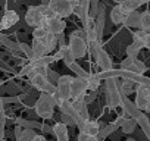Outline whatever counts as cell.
Segmentation results:
<instances>
[{
    "mask_svg": "<svg viewBox=\"0 0 150 141\" xmlns=\"http://www.w3.org/2000/svg\"><path fill=\"white\" fill-rule=\"evenodd\" d=\"M5 104H3V97H2V94H0V110H3L5 107H3Z\"/></svg>",
    "mask_w": 150,
    "mask_h": 141,
    "instance_id": "obj_49",
    "label": "cell"
},
{
    "mask_svg": "<svg viewBox=\"0 0 150 141\" xmlns=\"http://www.w3.org/2000/svg\"><path fill=\"white\" fill-rule=\"evenodd\" d=\"M35 131L34 129H22L21 135L16 138V141H31L34 137H35Z\"/></svg>",
    "mask_w": 150,
    "mask_h": 141,
    "instance_id": "obj_34",
    "label": "cell"
},
{
    "mask_svg": "<svg viewBox=\"0 0 150 141\" xmlns=\"http://www.w3.org/2000/svg\"><path fill=\"white\" fill-rule=\"evenodd\" d=\"M96 97H97V94H96V93H88V94H86V96H84L83 102H84V103L88 106L90 103H93V102L96 100Z\"/></svg>",
    "mask_w": 150,
    "mask_h": 141,
    "instance_id": "obj_41",
    "label": "cell"
},
{
    "mask_svg": "<svg viewBox=\"0 0 150 141\" xmlns=\"http://www.w3.org/2000/svg\"><path fill=\"white\" fill-rule=\"evenodd\" d=\"M5 128H6V112L3 109L0 110V140L5 138Z\"/></svg>",
    "mask_w": 150,
    "mask_h": 141,
    "instance_id": "obj_36",
    "label": "cell"
},
{
    "mask_svg": "<svg viewBox=\"0 0 150 141\" xmlns=\"http://www.w3.org/2000/svg\"><path fill=\"white\" fill-rule=\"evenodd\" d=\"M49 34L52 35H59V34H63L65 28H66V22L62 19V18H57V16H52V18H47L43 25H41Z\"/></svg>",
    "mask_w": 150,
    "mask_h": 141,
    "instance_id": "obj_10",
    "label": "cell"
},
{
    "mask_svg": "<svg viewBox=\"0 0 150 141\" xmlns=\"http://www.w3.org/2000/svg\"><path fill=\"white\" fill-rule=\"evenodd\" d=\"M30 82L33 85V88L38 90L40 93H47V94H54L56 91V85L52 84L46 75L41 74H33L30 75Z\"/></svg>",
    "mask_w": 150,
    "mask_h": 141,
    "instance_id": "obj_8",
    "label": "cell"
},
{
    "mask_svg": "<svg viewBox=\"0 0 150 141\" xmlns=\"http://www.w3.org/2000/svg\"><path fill=\"white\" fill-rule=\"evenodd\" d=\"M77 2H78V0H72V3H74V5H75V3H77Z\"/></svg>",
    "mask_w": 150,
    "mask_h": 141,
    "instance_id": "obj_53",
    "label": "cell"
},
{
    "mask_svg": "<svg viewBox=\"0 0 150 141\" xmlns=\"http://www.w3.org/2000/svg\"><path fill=\"white\" fill-rule=\"evenodd\" d=\"M43 44L46 46V49H47V53H50V51H53L56 47H57V40H56V35H52V34H49L44 40H43Z\"/></svg>",
    "mask_w": 150,
    "mask_h": 141,
    "instance_id": "obj_32",
    "label": "cell"
},
{
    "mask_svg": "<svg viewBox=\"0 0 150 141\" xmlns=\"http://www.w3.org/2000/svg\"><path fill=\"white\" fill-rule=\"evenodd\" d=\"M41 5L43 6H47L49 5V0H41Z\"/></svg>",
    "mask_w": 150,
    "mask_h": 141,
    "instance_id": "obj_50",
    "label": "cell"
},
{
    "mask_svg": "<svg viewBox=\"0 0 150 141\" xmlns=\"http://www.w3.org/2000/svg\"><path fill=\"white\" fill-rule=\"evenodd\" d=\"M74 77L71 75H60L59 81L56 82V91L53 94L54 102H71V84H72Z\"/></svg>",
    "mask_w": 150,
    "mask_h": 141,
    "instance_id": "obj_4",
    "label": "cell"
},
{
    "mask_svg": "<svg viewBox=\"0 0 150 141\" xmlns=\"http://www.w3.org/2000/svg\"><path fill=\"white\" fill-rule=\"evenodd\" d=\"M0 68H2L5 72H12V68H11L8 63H5L3 60H0Z\"/></svg>",
    "mask_w": 150,
    "mask_h": 141,
    "instance_id": "obj_45",
    "label": "cell"
},
{
    "mask_svg": "<svg viewBox=\"0 0 150 141\" xmlns=\"http://www.w3.org/2000/svg\"><path fill=\"white\" fill-rule=\"evenodd\" d=\"M31 141H47V140H46V137H43V135H35Z\"/></svg>",
    "mask_w": 150,
    "mask_h": 141,
    "instance_id": "obj_47",
    "label": "cell"
},
{
    "mask_svg": "<svg viewBox=\"0 0 150 141\" xmlns=\"http://www.w3.org/2000/svg\"><path fill=\"white\" fill-rule=\"evenodd\" d=\"M46 77H47V80H49L52 84H54V85H56V82H57V81H59V78H60V75H59V74H56L54 70H52V69H49V70H47V75H46Z\"/></svg>",
    "mask_w": 150,
    "mask_h": 141,
    "instance_id": "obj_39",
    "label": "cell"
},
{
    "mask_svg": "<svg viewBox=\"0 0 150 141\" xmlns=\"http://www.w3.org/2000/svg\"><path fill=\"white\" fill-rule=\"evenodd\" d=\"M138 30L146 31V32H150V12H149V11L141 12V15H140V27H138Z\"/></svg>",
    "mask_w": 150,
    "mask_h": 141,
    "instance_id": "obj_27",
    "label": "cell"
},
{
    "mask_svg": "<svg viewBox=\"0 0 150 141\" xmlns=\"http://www.w3.org/2000/svg\"><path fill=\"white\" fill-rule=\"evenodd\" d=\"M33 35H34V40H38V41H43L47 35H49V32L43 28V27H38V28H34V31H33Z\"/></svg>",
    "mask_w": 150,
    "mask_h": 141,
    "instance_id": "obj_35",
    "label": "cell"
},
{
    "mask_svg": "<svg viewBox=\"0 0 150 141\" xmlns=\"http://www.w3.org/2000/svg\"><path fill=\"white\" fill-rule=\"evenodd\" d=\"M0 44H2L9 53H12V56H15V57H19V47H18V43H15V41H12L6 34H3L2 31H0Z\"/></svg>",
    "mask_w": 150,
    "mask_h": 141,
    "instance_id": "obj_14",
    "label": "cell"
},
{
    "mask_svg": "<svg viewBox=\"0 0 150 141\" xmlns=\"http://www.w3.org/2000/svg\"><path fill=\"white\" fill-rule=\"evenodd\" d=\"M22 129H24V128H21V126H18V125L15 126V137H16V138H18V137L21 135V132H22Z\"/></svg>",
    "mask_w": 150,
    "mask_h": 141,
    "instance_id": "obj_46",
    "label": "cell"
},
{
    "mask_svg": "<svg viewBox=\"0 0 150 141\" xmlns=\"http://www.w3.org/2000/svg\"><path fill=\"white\" fill-rule=\"evenodd\" d=\"M141 44H143V47H146V49H149V50H150V32H147V34L144 35V38H143Z\"/></svg>",
    "mask_w": 150,
    "mask_h": 141,
    "instance_id": "obj_42",
    "label": "cell"
},
{
    "mask_svg": "<svg viewBox=\"0 0 150 141\" xmlns=\"http://www.w3.org/2000/svg\"><path fill=\"white\" fill-rule=\"evenodd\" d=\"M118 80H106L105 81V99H106V106L110 110L119 107V104H121V93H119Z\"/></svg>",
    "mask_w": 150,
    "mask_h": 141,
    "instance_id": "obj_2",
    "label": "cell"
},
{
    "mask_svg": "<svg viewBox=\"0 0 150 141\" xmlns=\"http://www.w3.org/2000/svg\"><path fill=\"white\" fill-rule=\"evenodd\" d=\"M140 12H131V13H128L127 15V18H125V21H124V25L125 27H128V28H138L140 27Z\"/></svg>",
    "mask_w": 150,
    "mask_h": 141,
    "instance_id": "obj_22",
    "label": "cell"
},
{
    "mask_svg": "<svg viewBox=\"0 0 150 141\" xmlns=\"http://www.w3.org/2000/svg\"><path fill=\"white\" fill-rule=\"evenodd\" d=\"M46 9L47 6H30L25 12V24L33 28H38L43 25L46 19Z\"/></svg>",
    "mask_w": 150,
    "mask_h": 141,
    "instance_id": "obj_6",
    "label": "cell"
},
{
    "mask_svg": "<svg viewBox=\"0 0 150 141\" xmlns=\"http://www.w3.org/2000/svg\"><path fill=\"white\" fill-rule=\"evenodd\" d=\"M47 8L53 12L57 18H68L74 13V3L72 0H49Z\"/></svg>",
    "mask_w": 150,
    "mask_h": 141,
    "instance_id": "obj_7",
    "label": "cell"
},
{
    "mask_svg": "<svg viewBox=\"0 0 150 141\" xmlns=\"http://www.w3.org/2000/svg\"><path fill=\"white\" fill-rule=\"evenodd\" d=\"M149 3V0H127L125 3H122V9L127 12V13H131V12H135L140 6Z\"/></svg>",
    "mask_w": 150,
    "mask_h": 141,
    "instance_id": "obj_20",
    "label": "cell"
},
{
    "mask_svg": "<svg viewBox=\"0 0 150 141\" xmlns=\"http://www.w3.org/2000/svg\"><path fill=\"white\" fill-rule=\"evenodd\" d=\"M31 49H33V56H34V59H40V57L47 56V49H46V46L43 44V41H38V40H34V38H33Z\"/></svg>",
    "mask_w": 150,
    "mask_h": 141,
    "instance_id": "obj_19",
    "label": "cell"
},
{
    "mask_svg": "<svg viewBox=\"0 0 150 141\" xmlns=\"http://www.w3.org/2000/svg\"><path fill=\"white\" fill-rule=\"evenodd\" d=\"M134 104L141 112H146L150 107V87H146V85H137L135 87V102H134Z\"/></svg>",
    "mask_w": 150,
    "mask_h": 141,
    "instance_id": "obj_9",
    "label": "cell"
},
{
    "mask_svg": "<svg viewBox=\"0 0 150 141\" xmlns=\"http://www.w3.org/2000/svg\"><path fill=\"white\" fill-rule=\"evenodd\" d=\"M149 12H150V11H149Z\"/></svg>",
    "mask_w": 150,
    "mask_h": 141,
    "instance_id": "obj_55",
    "label": "cell"
},
{
    "mask_svg": "<svg viewBox=\"0 0 150 141\" xmlns=\"http://www.w3.org/2000/svg\"><path fill=\"white\" fill-rule=\"evenodd\" d=\"M60 122H62L63 125H66V126H72V125H75V122H74L72 118H69V116H66V115H62V113H60Z\"/></svg>",
    "mask_w": 150,
    "mask_h": 141,
    "instance_id": "obj_40",
    "label": "cell"
},
{
    "mask_svg": "<svg viewBox=\"0 0 150 141\" xmlns=\"http://www.w3.org/2000/svg\"><path fill=\"white\" fill-rule=\"evenodd\" d=\"M132 65H134V59H131V57H127V59H124L122 62H121V70H131V68H132Z\"/></svg>",
    "mask_w": 150,
    "mask_h": 141,
    "instance_id": "obj_37",
    "label": "cell"
},
{
    "mask_svg": "<svg viewBox=\"0 0 150 141\" xmlns=\"http://www.w3.org/2000/svg\"><path fill=\"white\" fill-rule=\"evenodd\" d=\"M121 80V78H119ZM135 84L132 82V81H128V80H122L121 81V84H119V91H121V94H125V96H128V94H131L132 91H135Z\"/></svg>",
    "mask_w": 150,
    "mask_h": 141,
    "instance_id": "obj_26",
    "label": "cell"
},
{
    "mask_svg": "<svg viewBox=\"0 0 150 141\" xmlns=\"http://www.w3.org/2000/svg\"><path fill=\"white\" fill-rule=\"evenodd\" d=\"M19 22V15L15 9H8L5 11L2 19H0V31L3 30H11Z\"/></svg>",
    "mask_w": 150,
    "mask_h": 141,
    "instance_id": "obj_12",
    "label": "cell"
},
{
    "mask_svg": "<svg viewBox=\"0 0 150 141\" xmlns=\"http://www.w3.org/2000/svg\"><path fill=\"white\" fill-rule=\"evenodd\" d=\"M99 131H100V125H99L97 122L91 121V119L86 121V122L83 123V126L80 128V132L84 134V135L88 137V138H97Z\"/></svg>",
    "mask_w": 150,
    "mask_h": 141,
    "instance_id": "obj_13",
    "label": "cell"
},
{
    "mask_svg": "<svg viewBox=\"0 0 150 141\" xmlns=\"http://www.w3.org/2000/svg\"><path fill=\"white\" fill-rule=\"evenodd\" d=\"M147 32L146 31H141V30H138V31H135V32H132V41L134 43H138V44H141V41H143V38H144V35H146ZM143 46V44H141Z\"/></svg>",
    "mask_w": 150,
    "mask_h": 141,
    "instance_id": "obj_38",
    "label": "cell"
},
{
    "mask_svg": "<svg viewBox=\"0 0 150 141\" xmlns=\"http://www.w3.org/2000/svg\"><path fill=\"white\" fill-rule=\"evenodd\" d=\"M141 49H143V46H141V44H138V43H134V41H132V43L127 47V57L137 59V56L140 54Z\"/></svg>",
    "mask_w": 150,
    "mask_h": 141,
    "instance_id": "obj_30",
    "label": "cell"
},
{
    "mask_svg": "<svg viewBox=\"0 0 150 141\" xmlns=\"http://www.w3.org/2000/svg\"><path fill=\"white\" fill-rule=\"evenodd\" d=\"M125 141H135L134 138H128V140H125Z\"/></svg>",
    "mask_w": 150,
    "mask_h": 141,
    "instance_id": "obj_52",
    "label": "cell"
},
{
    "mask_svg": "<svg viewBox=\"0 0 150 141\" xmlns=\"http://www.w3.org/2000/svg\"><path fill=\"white\" fill-rule=\"evenodd\" d=\"M53 135L57 138V141H69L68 126L63 125L62 122H57V123L53 125Z\"/></svg>",
    "mask_w": 150,
    "mask_h": 141,
    "instance_id": "obj_17",
    "label": "cell"
},
{
    "mask_svg": "<svg viewBox=\"0 0 150 141\" xmlns=\"http://www.w3.org/2000/svg\"><path fill=\"white\" fill-rule=\"evenodd\" d=\"M54 106H56V102H54V97L53 94H47V93H41L37 100H35V104H34V110H35V115L44 121H49V119H53V115H54Z\"/></svg>",
    "mask_w": 150,
    "mask_h": 141,
    "instance_id": "obj_1",
    "label": "cell"
},
{
    "mask_svg": "<svg viewBox=\"0 0 150 141\" xmlns=\"http://www.w3.org/2000/svg\"><path fill=\"white\" fill-rule=\"evenodd\" d=\"M118 129V126L112 122V123H108V125H105L103 128H100V131H99V135H97V140L100 141V140H103V138H106V137H109L112 132H115Z\"/></svg>",
    "mask_w": 150,
    "mask_h": 141,
    "instance_id": "obj_28",
    "label": "cell"
},
{
    "mask_svg": "<svg viewBox=\"0 0 150 141\" xmlns=\"http://www.w3.org/2000/svg\"><path fill=\"white\" fill-rule=\"evenodd\" d=\"M15 2H22V0H15Z\"/></svg>",
    "mask_w": 150,
    "mask_h": 141,
    "instance_id": "obj_54",
    "label": "cell"
},
{
    "mask_svg": "<svg viewBox=\"0 0 150 141\" xmlns=\"http://www.w3.org/2000/svg\"><path fill=\"white\" fill-rule=\"evenodd\" d=\"M88 49L91 50V54H93V57L96 59V63H97V66H99L102 70H109V69H112V59H110V56L106 53V50L102 47L100 41L90 43V44H88Z\"/></svg>",
    "mask_w": 150,
    "mask_h": 141,
    "instance_id": "obj_3",
    "label": "cell"
},
{
    "mask_svg": "<svg viewBox=\"0 0 150 141\" xmlns=\"http://www.w3.org/2000/svg\"><path fill=\"white\" fill-rule=\"evenodd\" d=\"M135 121H137V125L143 129V132H144V135L147 137V140L150 141V119L147 118V115L143 112Z\"/></svg>",
    "mask_w": 150,
    "mask_h": 141,
    "instance_id": "obj_21",
    "label": "cell"
},
{
    "mask_svg": "<svg viewBox=\"0 0 150 141\" xmlns=\"http://www.w3.org/2000/svg\"><path fill=\"white\" fill-rule=\"evenodd\" d=\"M86 94H87V80L74 78L71 84V100L84 99Z\"/></svg>",
    "mask_w": 150,
    "mask_h": 141,
    "instance_id": "obj_11",
    "label": "cell"
},
{
    "mask_svg": "<svg viewBox=\"0 0 150 141\" xmlns=\"http://www.w3.org/2000/svg\"><path fill=\"white\" fill-rule=\"evenodd\" d=\"M88 141H99L97 138H88Z\"/></svg>",
    "mask_w": 150,
    "mask_h": 141,
    "instance_id": "obj_51",
    "label": "cell"
},
{
    "mask_svg": "<svg viewBox=\"0 0 150 141\" xmlns=\"http://www.w3.org/2000/svg\"><path fill=\"white\" fill-rule=\"evenodd\" d=\"M69 69H71V72L72 74H75V75H77V78H83V80H87L88 77H90V74L87 72V70L86 69H83V66L81 65H78L77 62H68V63H65Z\"/></svg>",
    "mask_w": 150,
    "mask_h": 141,
    "instance_id": "obj_18",
    "label": "cell"
},
{
    "mask_svg": "<svg viewBox=\"0 0 150 141\" xmlns=\"http://www.w3.org/2000/svg\"><path fill=\"white\" fill-rule=\"evenodd\" d=\"M68 49H69L71 54L74 56V59H81V57L86 56V53L88 50V44H87L86 38H83L81 35H78L77 31H75V32H72L69 35Z\"/></svg>",
    "mask_w": 150,
    "mask_h": 141,
    "instance_id": "obj_5",
    "label": "cell"
},
{
    "mask_svg": "<svg viewBox=\"0 0 150 141\" xmlns=\"http://www.w3.org/2000/svg\"><path fill=\"white\" fill-rule=\"evenodd\" d=\"M100 82H102V81L97 78L96 74H90V77L87 78V91H90V93H96L97 88L100 87Z\"/></svg>",
    "mask_w": 150,
    "mask_h": 141,
    "instance_id": "obj_25",
    "label": "cell"
},
{
    "mask_svg": "<svg viewBox=\"0 0 150 141\" xmlns=\"http://www.w3.org/2000/svg\"><path fill=\"white\" fill-rule=\"evenodd\" d=\"M127 12L122 9V6L121 5H116L115 8H112V11H110V21L113 22V24H124V21H125V18H127Z\"/></svg>",
    "mask_w": 150,
    "mask_h": 141,
    "instance_id": "obj_16",
    "label": "cell"
},
{
    "mask_svg": "<svg viewBox=\"0 0 150 141\" xmlns=\"http://www.w3.org/2000/svg\"><path fill=\"white\" fill-rule=\"evenodd\" d=\"M18 47H19V51L28 59V60H33L34 56H33V49L31 46H28L27 43H18Z\"/></svg>",
    "mask_w": 150,
    "mask_h": 141,
    "instance_id": "obj_33",
    "label": "cell"
},
{
    "mask_svg": "<svg viewBox=\"0 0 150 141\" xmlns=\"http://www.w3.org/2000/svg\"><path fill=\"white\" fill-rule=\"evenodd\" d=\"M54 56V59L57 60V59H62L65 63H68V62H74L75 59H74V56L71 54V51H69V49H68V46H65V47H59L57 49V51L53 54Z\"/></svg>",
    "mask_w": 150,
    "mask_h": 141,
    "instance_id": "obj_23",
    "label": "cell"
},
{
    "mask_svg": "<svg viewBox=\"0 0 150 141\" xmlns=\"http://www.w3.org/2000/svg\"><path fill=\"white\" fill-rule=\"evenodd\" d=\"M71 103H72V107L75 109V112L78 113V116H80L84 122L90 119L88 107H87V104L83 102V99H78V100H71Z\"/></svg>",
    "mask_w": 150,
    "mask_h": 141,
    "instance_id": "obj_15",
    "label": "cell"
},
{
    "mask_svg": "<svg viewBox=\"0 0 150 141\" xmlns=\"http://www.w3.org/2000/svg\"><path fill=\"white\" fill-rule=\"evenodd\" d=\"M41 131L43 132H47V134H53V126H49L46 123H41Z\"/></svg>",
    "mask_w": 150,
    "mask_h": 141,
    "instance_id": "obj_44",
    "label": "cell"
},
{
    "mask_svg": "<svg viewBox=\"0 0 150 141\" xmlns=\"http://www.w3.org/2000/svg\"><path fill=\"white\" fill-rule=\"evenodd\" d=\"M56 40H57V46L59 47H65L66 46V40H65V35L63 34H59V35H56Z\"/></svg>",
    "mask_w": 150,
    "mask_h": 141,
    "instance_id": "obj_43",
    "label": "cell"
},
{
    "mask_svg": "<svg viewBox=\"0 0 150 141\" xmlns=\"http://www.w3.org/2000/svg\"><path fill=\"white\" fill-rule=\"evenodd\" d=\"M77 141H88V137H86L84 134H78V138H77Z\"/></svg>",
    "mask_w": 150,
    "mask_h": 141,
    "instance_id": "obj_48",
    "label": "cell"
},
{
    "mask_svg": "<svg viewBox=\"0 0 150 141\" xmlns=\"http://www.w3.org/2000/svg\"><path fill=\"white\" fill-rule=\"evenodd\" d=\"M147 70V66L143 60L140 59H134V65L131 68V70H128V72H132V74H138V75H144Z\"/></svg>",
    "mask_w": 150,
    "mask_h": 141,
    "instance_id": "obj_29",
    "label": "cell"
},
{
    "mask_svg": "<svg viewBox=\"0 0 150 141\" xmlns=\"http://www.w3.org/2000/svg\"><path fill=\"white\" fill-rule=\"evenodd\" d=\"M16 125L24 129H41V123H38L37 121H28L24 118H16Z\"/></svg>",
    "mask_w": 150,
    "mask_h": 141,
    "instance_id": "obj_24",
    "label": "cell"
},
{
    "mask_svg": "<svg viewBox=\"0 0 150 141\" xmlns=\"http://www.w3.org/2000/svg\"><path fill=\"white\" fill-rule=\"evenodd\" d=\"M135 128H137V121L135 119H131V118L125 119L124 123L121 125V129H122L124 134H132L135 131Z\"/></svg>",
    "mask_w": 150,
    "mask_h": 141,
    "instance_id": "obj_31",
    "label": "cell"
}]
</instances>
